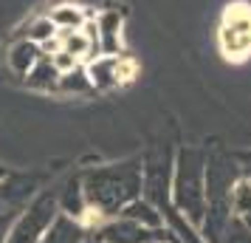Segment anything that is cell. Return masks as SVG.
Instances as JSON below:
<instances>
[{
  "label": "cell",
  "mask_w": 251,
  "mask_h": 243,
  "mask_svg": "<svg viewBox=\"0 0 251 243\" xmlns=\"http://www.w3.org/2000/svg\"><path fill=\"white\" fill-rule=\"evenodd\" d=\"M91 241V232L82 226L79 220L68 218L59 212L57 220L48 226V232L40 238V243H88Z\"/></svg>",
  "instance_id": "ba28073f"
},
{
  "label": "cell",
  "mask_w": 251,
  "mask_h": 243,
  "mask_svg": "<svg viewBox=\"0 0 251 243\" xmlns=\"http://www.w3.org/2000/svg\"><path fill=\"white\" fill-rule=\"evenodd\" d=\"M79 187L88 209L102 215L104 220L116 218L130 201L141 198V159L85 170L79 175Z\"/></svg>",
  "instance_id": "6da1fadb"
},
{
  "label": "cell",
  "mask_w": 251,
  "mask_h": 243,
  "mask_svg": "<svg viewBox=\"0 0 251 243\" xmlns=\"http://www.w3.org/2000/svg\"><path fill=\"white\" fill-rule=\"evenodd\" d=\"M6 175H9V173H6V167H0V181H3V178H6Z\"/></svg>",
  "instance_id": "2e32d148"
},
{
  "label": "cell",
  "mask_w": 251,
  "mask_h": 243,
  "mask_svg": "<svg viewBox=\"0 0 251 243\" xmlns=\"http://www.w3.org/2000/svg\"><path fill=\"white\" fill-rule=\"evenodd\" d=\"M88 243H93V241H88Z\"/></svg>",
  "instance_id": "e0dca14e"
},
{
  "label": "cell",
  "mask_w": 251,
  "mask_h": 243,
  "mask_svg": "<svg viewBox=\"0 0 251 243\" xmlns=\"http://www.w3.org/2000/svg\"><path fill=\"white\" fill-rule=\"evenodd\" d=\"M57 34H59V28L51 23V17L48 14H40V17H34L31 23L25 26V31L20 37H25V40H31V43H37V46L43 48L51 40H57Z\"/></svg>",
  "instance_id": "8fae6325"
},
{
  "label": "cell",
  "mask_w": 251,
  "mask_h": 243,
  "mask_svg": "<svg viewBox=\"0 0 251 243\" xmlns=\"http://www.w3.org/2000/svg\"><path fill=\"white\" fill-rule=\"evenodd\" d=\"M59 215V195L57 189H43L34 198H28L23 207L14 212L6 243H40V238L48 232V226Z\"/></svg>",
  "instance_id": "3957f363"
},
{
  "label": "cell",
  "mask_w": 251,
  "mask_h": 243,
  "mask_svg": "<svg viewBox=\"0 0 251 243\" xmlns=\"http://www.w3.org/2000/svg\"><path fill=\"white\" fill-rule=\"evenodd\" d=\"M158 243H161V241H158Z\"/></svg>",
  "instance_id": "ac0fdd59"
},
{
  "label": "cell",
  "mask_w": 251,
  "mask_h": 243,
  "mask_svg": "<svg viewBox=\"0 0 251 243\" xmlns=\"http://www.w3.org/2000/svg\"><path fill=\"white\" fill-rule=\"evenodd\" d=\"M40 57H43V48L37 46V43L25 40V37H17L12 46H9L6 65H9V71H12L14 77H25L40 62Z\"/></svg>",
  "instance_id": "52a82bcc"
},
{
  "label": "cell",
  "mask_w": 251,
  "mask_h": 243,
  "mask_svg": "<svg viewBox=\"0 0 251 243\" xmlns=\"http://www.w3.org/2000/svg\"><path fill=\"white\" fill-rule=\"evenodd\" d=\"M170 207L178 209L183 218L201 226L206 215V156L201 150L178 153L172 162V184H170Z\"/></svg>",
  "instance_id": "7a4b0ae2"
},
{
  "label": "cell",
  "mask_w": 251,
  "mask_h": 243,
  "mask_svg": "<svg viewBox=\"0 0 251 243\" xmlns=\"http://www.w3.org/2000/svg\"><path fill=\"white\" fill-rule=\"evenodd\" d=\"M59 74L57 65L51 62V57H40V62H37L34 68L25 74V85L28 88H37V91H57V82H59Z\"/></svg>",
  "instance_id": "30bf717a"
},
{
  "label": "cell",
  "mask_w": 251,
  "mask_h": 243,
  "mask_svg": "<svg viewBox=\"0 0 251 243\" xmlns=\"http://www.w3.org/2000/svg\"><path fill=\"white\" fill-rule=\"evenodd\" d=\"M57 91H91V80H88V74H85V65H79V68L68 71V74H62L57 82Z\"/></svg>",
  "instance_id": "5bb4252c"
},
{
  "label": "cell",
  "mask_w": 251,
  "mask_h": 243,
  "mask_svg": "<svg viewBox=\"0 0 251 243\" xmlns=\"http://www.w3.org/2000/svg\"><path fill=\"white\" fill-rule=\"evenodd\" d=\"M170 184H172V162L167 153H150L141 159V198L152 207L164 209L170 204Z\"/></svg>",
  "instance_id": "5b68a950"
},
{
  "label": "cell",
  "mask_w": 251,
  "mask_h": 243,
  "mask_svg": "<svg viewBox=\"0 0 251 243\" xmlns=\"http://www.w3.org/2000/svg\"><path fill=\"white\" fill-rule=\"evenodd\" d=\"M93 243H158L161 241V229H147L130 218H107L102 226H96L91 232Z\"/></svg>",
  "instance_id": "8992f818"
},
{
  "label": "cell",
  "mask_w": 251,
  "mask_h": 243,
  "mask_svg": "<svg viewBox=\"0 0 251 243\" xmlns=\"http://www.w3.org/2000/svg\"><path fill=\"white\" fill-rule=\"evenodd\" d=\"M51 17V23L57 26L59 31H68V28H82V26L88 23V14L82 12L79 6H71V3H65V6H57L54 12L48 14Z\"/></svg>",
  "instance_id": "7c38bea8"
},
{
  "label": "cell",
  "mask_w": 251,
  "mask_h": 243,
  "mask_svg": "<svg viewBox=\"0 0 251 243\" xmlns=\"http://www.w3.org/2000/svg\"><path fill=\"white\" fill-rule=\"evenodd\" d=\"M217 43L223 57L231 62L251 57V6L246 3H231L223 14V23L217 31Z\"/></svg>",
  "instance_id": "277c9868"
},
{
  "label": "cell",
  "mask_w": 251,
  "mask_h": 243,
  "mask_svg": "<svg viewBox=\"0 0 251 243\" xmlns=\"http://www.w3.org/2000/svg\"><path fill=\"white\" fill-rule=\"evenodd\" d=\"M122 218H130L141 223V226H147V229H164V215H161L158 207H152L150 201L144 198H136V201H130L122 212H119Z\"/></svg>",
  "instance_id": "9c48e42d"
},
{
  "label": "cell",
  "mask_w": 251,
  "mask_h": 243,
  "mask_svg": "<svg viewBox=\"0 0 251 243\" xmlns=\"http://www.w3.org/2000/svg\"><path fill=\"white\" fill-rule=\"evenodd\" d=\"M228 207L234 215L240 218H249L251 215V178H240L231 187V195H228Z\"/></svg>",
  "instance_id": "4fadbf2b"
},
{
  "label": "cell",
  "mask_w": 251,
  "mask_h": 243,
  "mask_svg": "<svg viewBox=\"0 0 251 243\" xmlns=\"http://www.w3.org/2000/svg\"><path fill=\"white\" fill-rule=\"evenodd\" d=\"M12 218H14V212H0V243H6V232H9Z\"/></svg>",
  "instance_id": "9a60e30c"
}]
</instances>
